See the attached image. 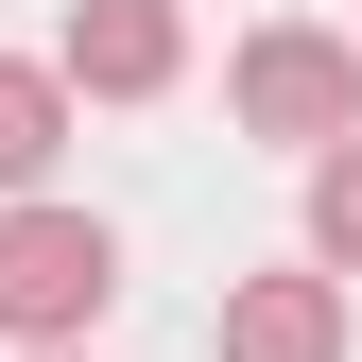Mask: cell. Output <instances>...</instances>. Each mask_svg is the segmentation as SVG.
I'll list each match as a JSON object with an SVG mask.
<instances>
[{"label":"cell","instance_id":"cell-7","mask_svg":"<svg viewBox=\"0 0 362 362\" xmlns=\"http://www.w3.org/2000/svg\"><path fill=\"white\" fill-rule=\"evenodd\" d=\"M35 362H86V345H35Z\"/></svg>","mask_w":362,"mask_h":362},{"label":"cell","instance_id":"cell-3","mask_svg":"<svg viewBox=\"0 0 362 362\" xmlns=\"http://www.w3.org/2000/svg\"><path fill=\"white\" fill-rule=\"evenodd\" d=\"M52 69H69V104H156V86L190 69V18H173V0H69Z\"/></svg>","mask_w":362,"mask_h":362},{"label":"cell","instance_id":"cell-5","mask_svg":"<svg viewBox=\"0 0 362 362\" xmlns=\"http://www.w3.org/2000/svg\"><path fill=\"white\" fill-rule=\"evenodd\" d=\"M52 156H69V69L52 52H0V190H35Z\"/></svg>","mask_w":362,"mask_h":362},{"label":"cell","instance_id":"cell-2","mask_svg":"<svg viewBox=\"0 0 362 362\" xmlns=\"http://www.w3.org/2000/svg\"><path fill=\"white\" fill-rule=\"evenodd\" d=\"M224 121L276 139V156H328L345 121H362V35H328V18H259L242 52H224Z\"/></svg>","mask_w":362,"mask_h":362},{"label":"cell","instance_id":"cell-4","mask_svg":"<svg viewBox=\"0 0 362 362\" xmlns=\"http://www.w3.org/2000/svg\"><path fill=\"white\" fill-rule=\"evenodd\" d=\"M224 362H345V276L328 259H276V276H224Z\"/></svg>","mask_w":362,"mask_h":362},{"label":"cell","instance_id":"cell-1","mask_svg":"<svg viewBox=\"0 0 362 362\" xmlns=\"http://www.w3.org/2000/svg\"><path fill=\"white\" fill-rule=\"evenodd\" d=\"M121 310V224H86L52 190H0V328L18 345H86Z\"/></svg>","mask_w":362,"mask_h":362},{"label":"cell","instance_id":"cell-6","mask_svg":"<svg viewBox=\"0 0 362 362\" xmlns=\"http://www.w3.org/2000/svg\"><path fill=\"white\" fill-rule=\"evenodd\" d=\"M310 259H328V276H362V121L310 156Z\"/></svg>","mask_w":362,"mask_h":362}]
</instances>
